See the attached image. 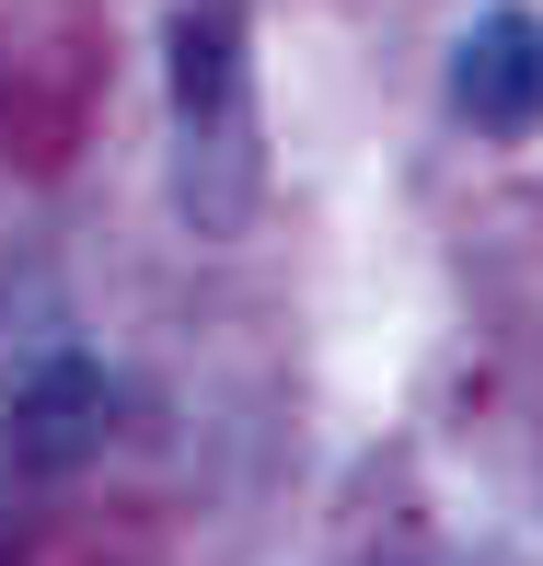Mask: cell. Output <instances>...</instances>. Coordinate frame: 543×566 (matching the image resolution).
I'll use <instances>...</instances> for the list:
<instances>
[{
    "mask_svg": "<svg viewBox=\"0 0 543 566\" xmlns=\"http://www.w3.org/2000/svg\"><path fill=\"white\" fill-rule=\"evenodd\" d=\"M163 105H174V209L197 231H243L254 197H267L243 0H186V12L163 23Z\"/></svg>",
    "mask_w": 543,
    "mask_h": 566,
    "instance_id": "1",
    "label": "cell"
},
{
    "mask_svg": "<svg viewBox=\"0 0 543 566\" xmlns=\"http://www.w3.org/2000/svg\"><path fill=\"white\" fill-rule=\"evenodd\" d=\"M105 440H116V381H105V358H46V370L12 394V417H0V451H12L23 485H70Z\"/></svg>",
    "mask_w": 543,
    "mask_h": 566,
    "instance_id": "2",
    "label": "cell"
},
{
    "mask_svg": "<svg viewBox=\"0 0 543 566\" xmlns=\"http://www.w3.org/2000/svg\"><path fill=\"white\" fill-rule=\"evenodd\" d=\"M451 116L474 139H532L543 127V12L532 0H498V12L462 23L451 46Z\"/></svg>",
    "mask_w": 543,
    "mask_h": 566,
    "instance_id": "3",
    "label": "cell"
}]
</instances>
